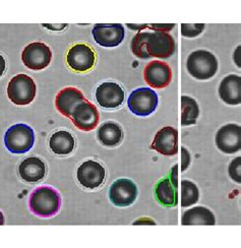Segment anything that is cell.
Wrapping results in <instances>:
<instances>
[{"instance_id": "603a6c76", "label": "cell", "mask_w": 241, "mask_h": 248, "mask_svg": "<svg viewBox=\"0 0 241 248\" xmlns=\"http://www.w3.org/2000/svg\"><path fill=\"white\" fill-rule=\"evenodd\" d=\"M181 224L183 226H214L216 224V219L214 214L205 206H195V208L183 213Z\"/></svg>"}, {"instance_id": "4fadbf2b", "label": "cell", "mask_w": 241, "mask_h": 248, "mask_svg": "<svg viewBox=\"0 0 241 248\" xmlns=\"http://www.w3.org/2000/svg\"><path fill=\"white\" fill-rule=\"evenodd\" d=\"M216 146L224 154L232 155L241 148V127L238 124L229 123L222 126L216 133Z\"/></svg>"}, {"instance_id": "f546056e", "label": "cell", "mask_w": 241, "mask_h": 248, "mask_svg": "<svg viewBox=\"0 0 241 248\" xmlns=\"http://www.w3.org/2000/svg\"><path fill=\"white\" fill-rule=\"evenodd\" d=\"M181 151H182V168H181V170L185 171L191 164V155L185 148H182Z\"/></svg>"}, {"instance_id": "d6986e66", "label": "cell", "mask_w": 241, "mask_h": 248, "mask_svg": "<svg viewBox=\"0 0 241 248\" xmlns=\"http://www.w3.org/2000/svg\"><path fill=\"white\" fill-rule=\"evenodd\" d=\"M85 100L86 98L81 91L73 87H67L62 89L57 94L55 99V106L60 112V114L67 118H71L73 109Z\"/></svg>"}, {"instance_id": "3957f363", "label": "cell", "mask_w": 241, "mask_h": 248, "mask_svg": "<svg viewBox=\"0 0 241 248\" xmlns=\"http://www.w3.org/2000/svg\"><path fill=\"white\" fill-rule=\"evenodd\" d=\"M35 132L25 123H17L10 126L4 134L5 148L12 153L22 155L34 147Z\"/></svg>"}, {"instance_id": "d6a6232c", "label": "cell", "mask_w": 241, "mask_h": 248, "mask_svg": "<svg viewBox=\"0 0 241 248\" xmlns=\"http://www.w3.org/2000/svg\"><path fill=\"white\" fill-rule=\"evenodd\" d=\"M145 225V224H149V225H156V223L155 222H153L152 220H150V219H142V220H140V221H137V222H134V225Z\"/></svg>"}, {"instance_id": "6da1fadb", "label": "cell", "mask_w": 241, "mask_h": 248, "mask_svg": "<svg viewBox=\"0 0 241 248\" xmlns=\"http://www.w3.org/2000/svg\"><path fill=\"white\" fill-rule=\"evenodd\" d=\"M29 208L34 215L41 218H51L61 208V196L53 187L40 186L30 194Z\"/></svg>"}, {"instance_id": "8992f818", "label": "cell", "mask_w": 241, "mask_h": 248, "mask_svg": "<svg viewBox=\"0 0 241 248\" xmlns=\"http://www.w3.org/2000/svg\"><path fill=\"white\" fill-rule=\"evenodd\" d=\"M159 98L150 88H140L131 92L128 100V106L134 115L145 117L151 115L158 107Z\"/></svg>"}, {"instance_id": "ffe728a7", "label": "cell", "mask_w": 241, "mask_h": 248, "mask_svg": "<svg viewBox=\"0 0 241 248\" xmlns=\"http://www.w3.org/2000/svg\"><path fill=\"white\" fill-rule=\"evenodd\" d=\"M219 96L228 105H239L241 102V78L236 75L225 77L219 86Z\"/></svg>"}, {"instance_id": "4dcf8cb0", "label": "cell", "mask_w": 241, "mask_h": 248, "mask_svg": "<svg viewBox=\"0 0 241 248\" xmlns=\"http://www.w3.org/2000/svg\"><path fill=\"white\" fill-rule=\"evenodd\" d=\"M43 27L47 28L50 31H54V32H60V31H64L68 26L66 24H61V25H47V24H44Z\"/></svg>"}, {"instance_id": "7402d4cb", "label": "cell", "mask_w": 241, "mask_h": 248, "mask_svg": "<svg viewBox=\"0 0 241 248\" xmlns=\"http://www.w3.org/2000/svg\"><path fill=\"white\" fill-rule=\"evenodd\" d=\"M97 139L105 147H117L123 140V130L116 122H105L98 129Z\"/></svg>"}, {"instance_id": "9a60e30c", "label": "cell", "mask_w": 241, "mask_h": 248, "mask_svg": "<svg viewBox=\"0 0 241 248\" xmlns=\"http://www.w3.org/2000/svg\"><path fill=\"white\" fill-rule=\"evenodd\" d=\"M144 78L146 84L155 89H164L170 85L172 70L166 62L154 60L145 67Z\"/></svg>"}, {"instance_id": "ba28073f", "label": "cell", "mask_w": 241, "mask_h": 248, "mask_svg": "<svg viewBox=\"0 0 241 248\" xmlns=\"http://www.w3.org/2000/svg\"><path fill=\"white\" fill-rule=\"evenodd\" d=\"M23 63L32 70L45 69L51 63L52 51L45 43L34 42L25 47L22 53Z\"/></svg>"}, {"instance_id": "e0dca14e", "label": "cell", "mask_w": 241, "mask_h": 248, "mask_svg": "<svg viewBox=\"0 0 241 248\" xmlns=\"http://www.w3.org/2000/svg\"><path fill=\"white\" fill-rule=\"evenodd\" d=\"M151 148L163 156L171 157L178 152V131L171 126H165L156 133Z\"/></svg>"}, {"instance_id": "ac0fdd59", "label": "cell", "mask_w": 241, "mask_h": 248, "mask_svg": "<svg viewBox=\"0 0 241 248\" xmlns=\"http://www.w3.org/2000/svg\"><path fill=\"white\" fill-rule=\"evenodd\" d=\"M17 171L22 180L28 183H38L45 178L47 167L41 158L29 157L20 162Z\"/></svg>"}, {"instance_id": "5bb4252c", "label": "cell", "mask_w": 241, "mask_h": 248, "mask_svg": "<svg viewBox=\"0 0 241 248\" xmlns=\"http://www.w3.org/2000/svg\"><path fill=\"white\" fill-rule=\"evenodd\" d=\"M175 41L168 33H149L146 39V50L151 57L166 59L175 52Z\"/></svg>"}, {"instance_id": "277c9868", "label": "cell", "mask_w": 241, "mask_h": 248, "mask_svg": "<svg viewBox=\"0 0 241 248\" xmlns=\"http://www.w3.org/2000/svg\"><path fill=\"white\" fill-rule=\"evenodd\" d=\"M37 87L34 79L25 74H19L9 80L7 96L17 106L29 105L35 100Z\"/></svg>"}, {"instance_id": "836d02e7", "label": "cell", "mask_w": 241, "mask_h": 248, "mask_svg": "<svg viewBox=\"0 0 241 248\" xmlns=\"http://www.w3.org/2000/svg\"><path fill=\"white\" fill-rule=\"evenodd\" d=\"M128 27L129 28H130V29H132V30H143V29H145V28H148V25H142V26H138V25H128Z\"/></svg>"}, {"instance_id": "52a82bcc", "label": "cell", "mask_w": 241, "mask_h": 248, "mask_svg": "<svg viewBox=\"0 0 241 248\" xmlns=\"http://www.w3.org/2000/svg\"><path fill=\"white\" fill-rule=\"evenodd\" d=\"M106 178V170L95 160L81 163L77 171V179L83 188L94 190L101 187Z\"/></svg>"}, {"instance_id": "cb8c5ba5", "label": "cell", "mask_w": 241, "mask_h": 248, "mask_svg": "<svg viewBox=\"0 0 241 248\" xmlns=\"http://www.w3.org/2000/svg\"><path fill=\"white\" fill-rule=\"evenodd\" d=\"M181 124L183 126L193 125L200 115V107L197 102L188 96L181 97Z\"/></svg>"}, {"instance_id": "f1b7e54d", "label": "cell", "mask_w": 241, "mask_h": 248, "mask_svg": "<svg viewBox=\"0 0 241 248\" xmlns=\"http://www.w3.org/2000/svg\"><path fill=\"white\" fill-rule=\"evenodd\" d=\"M148 27L155 32H162V33H168L175 27L174 24H167V25H160V24H155V25H148Z\"/></svg>"}, {"instance_id": "30bf717a", "label": "cell", "mask_w": 241, "mask_h": 248, "mask_svg": "<svg viewBox=\"0 0 241 248\" xmlns=\"http://www.w3.org/2000/svg\"><path fill=\"white\" fill-rule=\"evenodd\" d=\"M95 42L106 48H113L120 45L125 36V31L121 24H98L93 31Z\"/></svg>"}, {"instance_id": "4316f807", "label": "cell", "mask_w": 241, "mask_h": 248, "mask_svg": "<svg viewBox=\"0 0 241 248\" xmlns=\"http://www.w3.org/2000/svg\"><path fill=\"white\" fill-rule=\"evenodd\" d=\"M204 30H205L204 24H195V25L182 24L181 25V34L183 37H187V38H195L197 36H200L203 33Z\"/></svg>"}, {"instance_id": "44dd1931", "label": "cell", "mask_w": 241, "mask_h": 248, "mask_svg": "<svg viewBox=\"0 0 241 248\" xmlns=\"http://www.w3.org/2000/svg\"><path fill=\"white\" fill-rule=\"evenodd\" d=\"M49 148L57 156H67L76 149V139L66 130L55 131L49 139Z\"/></svg>"}, {"instance_id": "5b68a950", "label": "cell", "mask_w": 241, "mask_h": 248, "mask_svg": "<svg viewBox=\"0 0 241 248\" xmlns=\"http://www.w3.org/2000/svg\"><path fill=\"white\" fill-rule=\"evenodd\" d=\"M96 59L97 55L95 50L86 43L72 45L66 54V63L68 67L79 74H85L92 70L96 64Z\"/></svg>"}, {"instance_id": "83f0119b", "label": "cell", "mask_w": 241, "mask_h": 248, "mask_svg": "<svg viewBox=\"0 0 241 248\" xmlns=\"http://www.w3.org/2000/svg\"><path fill=\"white\" fill-rule=\"evenodd\" d=\"M228 172L230 177L236 183L241 182V158L237 157L229 165Z\"/></svg>"}, {"instance_id": "9c48e42d", "label": "cell", "mask_w": 241, "mask_h": 248, "mask_svg": "<svg viewBox=\"0 0 241 248\" xmlns=\"http://www.w3.org/2000/svg\"><path fill=\"white\" fill-rule=\"evenodd\" d=\"M138 198V187L133 181L121 178L114 181L109 189L110 202L119 208L131 205Z\"/></svg>"}, {"instance_id": "7c38bea8", "label": "cell", "mask_w": 241, "mask_h": 248, "mask_svg": "<svg viewBox=\"0 0 241 248\" xmlns=\"http://www.w3.org/2000/svg\"><path fill=\"white\" fill-rule=\"evenodd\" d=\"M95 97L102 108L116 109L123 104L125 92L116 82L105 81L97 87Z\"/></svg>"}, {"instance_id": "2e32d148", "label": "cell", "mask_w": 241, "mask_h": 248, "mask_svg": "<svg viewBox=\"0 0 241 248\" xmlns=\"http://www.w3.org/2000/svg\"><path fill=\"white\" fill-rule=\"evenodd\" d=\"M155 196L162 205L167 208L175 206L178 202L177 196V166L173 167L169 177L164 178L157 183Z\"/></svg>"}, {"instance_id": "d4e9b609", "label": "cell", "mask_w": 241, "mask_h": 248, "mask_svg": "<svg viewBox=\"0 0 241 248\" xmlns=\"http://www.w3.org/2000/svg\"><path fill=\"white\" fill-rule=\"evenodd\" d=\"M200 191L197 186L191 180L181 181V206L188 208L198 202Z\"/></svg>"}, {"instance_id": "8fae6325", "label": "cell", "mask_w": 241, "mask_h": 248, "mask_svg": "<svg viewBox=\"0 0 241 248\" xmlns=\"http://www.w3.org/2000/svg\"><path fill=\"white\" fill-rule=\"evenodd\" d=\"M70 119L80 130L91 131L97 127L100 115L97 107L90 101L85 100L73 109Z\"/></svg>"}, {"instance_id": "1f68e13d", "label": "cell", "mask_w": 241, "mask_h": 248, "mask_svg": "<svg viewBox=\"0 0 241 248\" xmlns=\"http://www.w3.org/2000/svg\"><path fill=\"white\" fill-rule=\"evenodd\" d=\"M6 71V60L4 56L0 53V78L3 77Z\"/></svg>"}, {"instance_id": "484cf974", "label": "cell", "mask_w": 241, "mask_h": 248, "mask_svg": "<svg viewBox=\"0 0 241 248\" xmlns=\"http://www.w3.org/2000/svg\"><path fill=\"white\" fill-rule=\"evenodd\" d=\"M148 32H142L135 35L131 41V51L132 53L141 59H149L151 56L146 50V39H148Z\"/></svg>"}, {"instance_id": "7a4b0ae2", "label": "cell", "mask_w": 241, "mask_h": 248, "mask_svg": "<svg viewBox=\"0 0 241 248\" xmlns=\"http://www.w3.org/2000/svg\"><path fill=\"white\" fill-rule=\"evenodd\" d=\"M186 68L193 78L198 80H207L217 74L218 60L209 51L196 50L187 57Z\"/></svg>"}, {"instance_id": "e575fe53", "label": "cell", "mask_w": 241, "mask_h": 248, "mask_svg": "<svg viewBox=\"0 0 241 248\" xmlns=\"http://www.w3.org/2000/svg\"><path fill=\"white\" fill-rule=\"evenodd\" d=\"M2 225H4V216H3L2 212L0 211V226H2Z\"/></svg>"}]
</instances>
